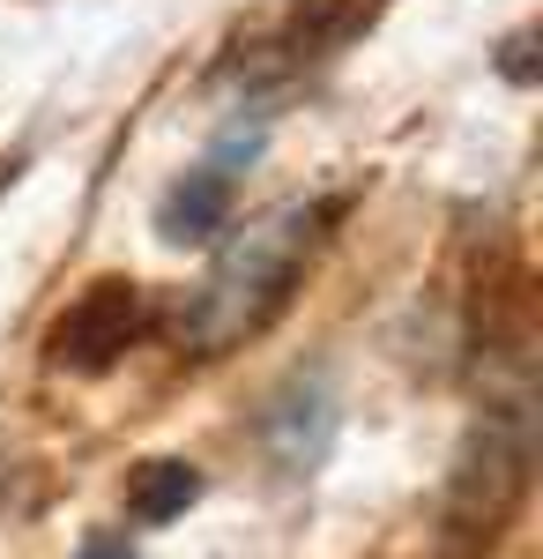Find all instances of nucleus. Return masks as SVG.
I'll return each mask as SVG.
<instances>
[{"label":"nucleus","mask_w":543,"mask_h":559,"mask_svg":"<svg viewBox=\"0 0 543 559\" xmlns=\"http://www.w3.org/2000/svg\"><path fill=\"white\" fill-rule=\"evenodd\" d=\"M291 269H298V239H291V231H268V239H253V247H246L239 261H224V276H216V284H209V299H202L209 344L239 336V329H261V313L283 299Z\"/></svg>","instance_id":"1"},{"label":"nucleus","mask_w":543,"mask_h":559,"mask_svg":"<svg viewBox=\"0 0 543 559\" xmlns=\"http://www.w3.org/2000/svg\"><path fill=\"white\" fill-rule=\"evenodd\" d=\"M134 329H142V292H126V284H105V292H89L75 313H68V329H60V358L68 366H105V358H120L134 344Z\"/></svg>","instance_id":"2"},{"label":"nucleus","mask_w":543,"mask_h":559,"mask_svg":"<svg viewBox=\"0 0 543 559\" xmlns=\"http://www.w3.org/2000/svg\"><path fill=\"white\" fill-rule=\"evenodd\" d=\"M224 179H194V187H179L171 194V210H165V231L171 239H209L216 224H224Z\"/></svg>","instance_id":"3"},{"label":"nucleus","mask_w":543,"mask_h":559,"mask_svg":"<svg viewBox=\"0 0 543 559\" xmlns=\"http://www.w3.org/2000/svg\"><path fill=\"white\" fill-rule=\"evenodd\" d=\"M202 485H194V471L186 463H157V471L134 477V508H142V522H171L186 500H194Z\"/></svg>","instance_id":"4"},{"label":"nucleus","mask_w":543,"mask_h":559,"mask_svg":"<svg viewBox=\"0 0 543 559\" xmlns=\"http://www.w3.org/2000/svg\"><path fill=\"white\" fill-rule=\"evenodd\" d=\"M83 559H134V552H126V545H89Z\"/></svg>","instance_id":"5"}]
</instances>
